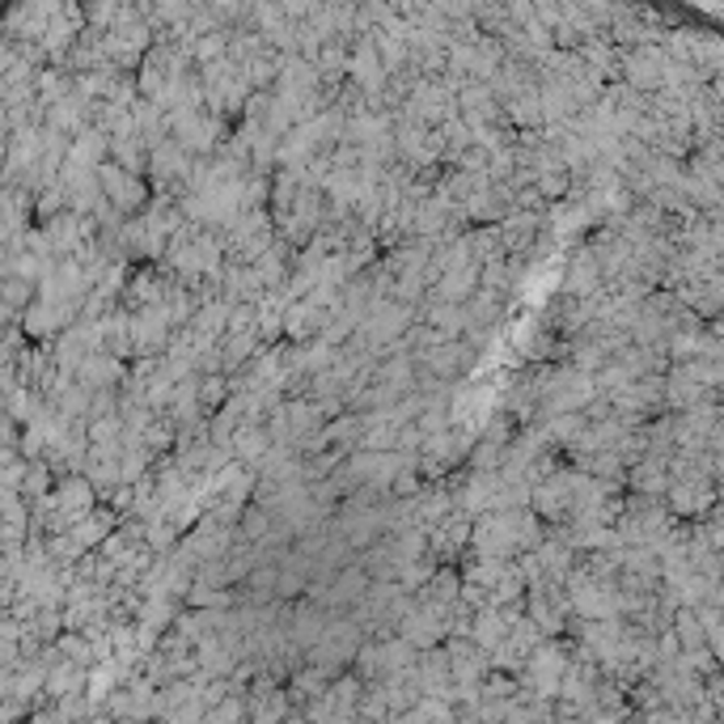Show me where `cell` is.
Instances as JSON below:
<instances>
[{"label":"cell","mask_w":724,"mask_h":724,"mask_svg":"<svg viewBox=\"0 0 724 724\" xmlns=\"http://www.w3.org/2000/svg\"><path fill=\"white\" fill-rule=\"evenodd\" d=\"M165 124H170V140H174V145H183L191 158H212L225 140H229V127H225V119L221 115H212L208 106L165 115Z\"/></svg>","instance_id":"obj_1"},{"label":"cell","mask_w":724,"mask_h":724,"mask_svg":"<svg viewBox=\"0 0 724 724\" xmlns=\"http://www.w3.org/2000/svg\"><path fill=\"white\" fill-rule=\"evenodd\" d=\"M560 284H564L567 301H589V297H598L601 288H606L598 258H594L589 246H576V251H572V258H567V267H564V280Z\"/></svg>","instance_id":"obj_2"},{"label":"cell","mask_w":724,"mask_h":724,"mask_svg":"<svg viewBox=\"0 0 724 724\" xmlns=\"http://www.w3.org/2000/svg\"><path fill=\"white\" fill-rule=\"evenodd\" d=\"M428 555H441V560H453L467 542H471V517H462L458 508L449 513V517H441L433 530H428Z\"/></svg>","instance_id":"obj_3"},{"label":"cell","mask_w":724,"mask_h":724,"mask_svg":"<svg viewBox=\"0 0 724 724\" xmlns=\"http://www.w3.org/2000/svg\"><path fill=\"white\" fill-rule=\"evenodd\" d=\"M267 449H272V437H267L263 424H238L233 437H229V458H233L238 467H251V471L263 462Z\"/></svg>","instance_id":"obj_4"},{"label":"cell","mask_w":724,"mask_h":724,"mask_svg":"<svg viewBox=\"0 0 724 724\" xmlns=\"http://www.w3.org/2000/svg\"><path fill=\"white\" fill-rule=\"evenodd\" d=\"M102 187L106 195L119 204V208H140L149 195H145V183L140 179H131L124 165H102Z\"/></svg>","instance_id":"obj_5"},{"label":"cell","mask_w":724,"mask_h":724,"mask_svg":"<svg viewBox=\"0 0 724 724\" xmlns=\"http://www.w3.org/2000/svg\"><path fill=\"white\" fill-rule=\"evenodd\" d=\"M119 374H124V369H119V360L102 356V360H90V365H85V374H81V378L90 381V386H111V381H119Z\"/></svg>","instance_id":"obj_6"}]
</instances>
